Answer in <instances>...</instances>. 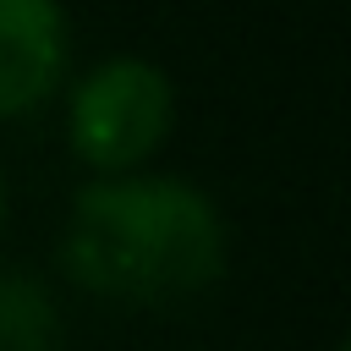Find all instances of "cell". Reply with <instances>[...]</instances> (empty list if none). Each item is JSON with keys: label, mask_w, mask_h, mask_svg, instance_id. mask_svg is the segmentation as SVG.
Returning a JSON list of instances; mask_svg holds the SVG:
<instances>
[{"label": "cell", "mask_w": 351, "mask_h": 351, "mask_svg": "<svg viewBox=\"0 0 351 351\" xmlns=\"http://www.w3.org/2000/svg\"><path fill=\"white\" fill-rule=\"evenodd\" d=\"M0 208H5V186H0Z\"/></svg>", "instance_id": "cell-5"}, {"label": "cell", "mask_w": 351, "mask_h": 351, "mask_svg": "<svg viewBox=\"0 0 351 351\" xmlns=\"http://www.w3.org/2000/svg\"><path fill=\"white\" fill-rule=\"evenodd\" d=\"M66 71V16L55 0H0V115L33 110Z\"/></svg>", "instance_id": "cell-3"}, {"label": "cell", "mask_w": 351, "mask_h": 351, "mask_svg": "<svg viewBox=\"0 0 351 351\" xmlns=\"http://www.w3.org/2000/svg\"><path fill=\"white\" fill-rule=\"evenodd\" d=\"M66 269L121 302H181L219 280L225 230L186 181H93L71 203Z\"/></svg>", "instance_id": "cell-1"}, {"label": "cell", "mask_w": 351, "mask_h": 351, "mask_svg": "<svg viewBox=\"0 0 351 351\" xmlns=\"http://www.w3.org/2000/svg\"><path fill=\"white\" fill-rule=\"evenodd\" d=\"M170 77L148 60H104L71 93V148L99 170H132L170 126Z\"/></svg>", "instance_id": "cell-2"}, {"label": "cell", "mask_w": 351, "mask_h": 351, "mask_svg": "<svg viewBox=\"0 0 351 351\" xmlns=\"http://www.w3.org/2000/svg\"><path fill=\"white\" fill-rule=\"evenodd\" d=\"M55 340V313L38 285L27 280H0V351H49Z\"/></svg>", "instance_id": "cell-4"}]
</instances>
